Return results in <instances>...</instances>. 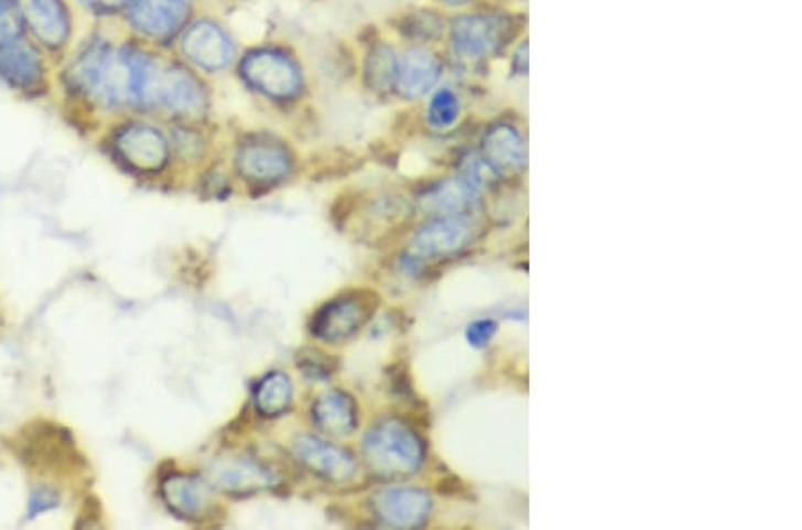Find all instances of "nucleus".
I'll use <instances>...</instances> for the list:
<instances>
[{
  "instance_id": "f257e3e1",
  "label": "nucleus",
  "mask_w": 802,
  "mask_h": 530,
  "mask_svg": "<svg viewBox=\"0 0 802 530\" xmlns=\"http://www.w3.org/2000/svg\"><path fill=\"white\" fill-rule=\"evenodd\" d=\"M155 71L154 63L141 54L97 47L75 65L74 79L100 102L120 106L147 102Z\"/></svg>"
},
{
  "instance_id": "f03ea898",
  "label": "nucleus",
  "mask_w": 802,
  "mask_h": 530,
  "mask_svg": "<svg viewBox=\"0 0 802 530\" xmlns=\"http://www.w3.org/2000/svg\"><path fill=\"white\" fill-rule=\"evenodd\" d=\"M362 451L373 474L386 479L412 474L420 468L425 454L420 437L394 418L383 420L368 431Z\"/></svg>"
},
{
  "instance_id": "7ed1b4c3",
  "label": "nucleus",
  "mask_w": 802,
  "mask_h": 530,
  "mask_svg": "<svg viewBox=\"0 0 802 530\" xmlns=\"http://www.w3.org/2000/svg\"><path fill=\"white\" fill-rule=\"evenodd\" d=\"M377 301L371 291H351L332 299L313 318V334L328 343H340L359 333L373 315Z\"/></svg>"
},
{
  "instance_id": "20e7f679",
  "label": "nucleus",
  "mask_w": 802,
  "mask_h": 530,
  "mask_svg": "<svg viewBox=\"0 0 802 530\" xmlns=\"http://www.w3.org/2000/svg\"><path fill=\"white\" fill-rule=\"evenodd\" d=\"M243 74L262 94L273 99H290L300 88L296 66L277 52H256L243 63Z\"/></svg>"
},
{
  "instance_id": "39448f33",
  "label": "nucleus",
  "mask_w": 802,
  "mask_h": 530,
  "mask_svg": "<svg viewBox=\"0 0 802 530\" xmlns=\"http://www.w3.org/2000/svg\"><path fill=\"white\" fill-rule=\"evenodd\" d=\"M19 454L33 468H59L72 465L74 442L65 429L37 423L20 437Z\"/></svg>"
},
{
  "instance_id": "423d86ee",
  "label": "nucleus",
  "mask_w": 802,
  "mask_h": 530,
  "mask_svg": "<svg viewBox=\"0 0 802 530\" xmlns=\"http://www.w3.org/2000/svg\"><path fill=\"white\" fill-rule=\"evenodd\" d=\"M505 24L490 14H464L453 20L452 42L460 56L487 57L503 42Z\"/></svg>"
},
{
  "instance_id": "0eeeda50",
  "label": "nucleus",
  "mask_w": 802,
  "mask_h": 530,
  "mask_svg": "<svg viewBox=\"0 0 802 530\" xmlns=\"http://www.w3.org/2000/svg\"><path fill=\"white\" fill-rule=\"evenodd\" d=\"M294 454L305 468L328 483H348L357 472L351 454L319 437L300 436L294 443Z\"/></svg>"
},
{
  "instance_id": "6e6552de",
  "label": "nucleus",
  "mask_w": 802,
  "mask_h": 530,
  "mask_svg": "<svg viewBox=\"0 0 802 530\" xmlns=\"http://www.w3.org/2000/svg\"><path fill=\"white\" fill-rule=\"evenodd\" d=\"M161 497L170 511L184 520H201L213 506V488L198 475H169L161 483Z\"/></svg>"
},
{
  "instance_id": "1a4fd4ad",
  "label": "nucleus",
  "mask_w": 802,
  "mask_h": 530,
  "mask_svg": "<svg viewBox=\"0 0 802 530\" xmlns=\"http://www.w3.org/2000/svg\"><path fill=\"white\" fill-rule=\"evenodd\" d=\"M371 506L386 526L411 529L429 517L430 498L420 489L391 488L377 493Z\"/></svg>"
},
{
  "instance_id": "9d476101",
  "label": "nucleus",
  "mask_w": 802,
  "mask_h": 530,
  "mask_svg": "<svg viewBox=\"0 0 802 530\" xmlns=\"http://www.w3.org/2000/svg\"><path fill=\"white\" fill-rule=\"evenodd\" d=\"M117 149L118 154L140 172H158L169 160L166 140L152 127H129L117 138Z\"/></svg>"
},
{
  "instance_id": "9b49d317",
  "label": "nucleus",
  "mask_w": 802,
  "mask_h": 530,
  "mask_svg": "<svg viewBox=\"0 0 802 530\" xmlns=\"http://www.w3.org/2000/svg\"><path fill=\"white\" fill-rule=\"evenodd\" d=\"M183 51L196 66L209 72L225 68L234 54L227 34L210 22H198L184 34Z\"/></svg>"
},
{
  "instance_id": "f8f14e48",
  "label": "nucleus",
  "mask_w": 802,
  "mask_h": 530,
  "mask_svg": "<svg viewBox=\"0 0 802 530\" xmlns=\"http://www.w3.org/2000/svg\"><path fill=\"white\" fill-rule=\"evenodd\" d=\"M209 475L210 483L229 495H250L273 483L270 472L250 457L218 459Z\"/></svg>"
},
{
  "instance_id": "ddd939ff",
  "label": "nucleus",
  "mask_w": 802,
  "mask_h": 530,
  "mask_svg": "<svg viewBox=\"0 0 802 530\" xmlns=\"http://www.w3.org/2000/svg\"><path fill=\"white\" fill-rule=\"evenodd\" d=\"M238 170L252 183L271 184L290 174L291 160L288 152L277 143L256 141L239 151Z\"/></svg>"
},
{
  "instance_id": "4468645a",
  "label": "nucleus",
  "mask_w": 802,
  "mask_h": 530,
  "mask_svg": "<svg viewBox=\"0 0 802 530\" xmlns=\"http://www.w3.org/2000/svg\"><path fill=\"white\" fill-rule=\"evenodd\" d=\"M161 102L178 115H196L202 109V91L192 76L181 71H155L147 102Z\"/></svg>"
},
{
  "instance_id": "2eb2a0df",
  "label": "nucleus",
  "mask_w": 802,
  "mask_h": 530,
  "mask_svg": "<svg viewBox=\"0 0 802 530\" xmlns=\"http://www.w3.org/2000/svg\"><path fill=\"white\" fill-rule=\"evenodd\" d=\"M186 13L184 0H132L131 6L132 24L154 39H166L175 33L183 25Z\"/></svg>"
},
{
  "instance_id": "dca6fc26",
  "label": "nucleus",
  "mask_w": 802,
  "mask_h": 530,
  "mask_svg": "<svg viewBox=\"0 0 802 530\" xmlns=\"http://www.w3.org/2000/svg\"><path fill=\"white\" fill-rule=\"evenodd\" d=\"M441 77V63L432 52L412 48L397 66V86L405 99H418L429 94Z\"/></svg>"
},
{
  "instance_id": "f3484780",
  "label": "nucleus",
  "mask_w": 802,
  "mask_h": 530,
  "mask_svg": "<svg viewBox=\"0 0 802 530\" xmlns=\"http://www.w3.org/2000/svg\"><path fill=\"white\" fill-rule=\"evenodd\" d=\"M469 240V226L460 218L430 221L412 241L411 259L455 252Z\"/></svg>"
},
{
  "instance_id": "a211bd4d",
  "label": "nucleus",
  "mask_w": 802,
  "mask_h": 530,
  "mask_svg": "<svg viewBox=\"0 0 802 530\" xmlns=\"http://www.w3.org/2000/svg\"><path fill=\"white\" fill-rule=\"evenodd\" d=\"M313 420L319 431L328 436H348L357 429L359 414L350 394L327 391L313 405Z\"/></svg>"
},
{
  "instance_id": "6ab92c4d",
  "label": "nucleus",
  "mask_w": 802,
  "mask_h": 530,
  "mask_svg": "<svg viewBox=\"0 0 802 530\" xmlns=\"http://www.w3.org/2000/svg\"><path fill=\"white\" fill-rule=\"evenodd\" d=\"M33 33L43 43L56 47L68 36V17L59 0H17Z\"/></svg>"
},
{
  "instance_id": "aec40b11",
  "label": "nucleus",
  "mask_w": 802,
  "mask_h": 530,
  "mask_svg": "<svg viewBox=\"0 0 802 530\" xmlns=\"http://www.w3.org/2000/svg\"><path fill=\"white\" fill-rule=\"evenodd\" d=\"M42 76V62L33 47L25 43H0V77L10 85L28 88Z\"/></svg>"
},
{
  "instance_id": "412c9836",
  "label": "nucleus",
  "mask_w": 802,
  "mask_h": 530,
  "mask_svg": "<svg viewBox=\"0 0 802 530\" xmlns=\"http://www.w3.org/2000/svg\"><path fill=\"white\" fill-rule=\"evenodd\" d=\"M484 154L492 169H518L524 161L523 140L513 127L501 123L487 132L486 140H484Z\"/></svg>"
},
{
  "instance_id": "4be33fe9",
  "label": "nucleus",
  "mask_w": 802,
  "mask_h": 530,
  "mask_svg": "<svg viewBox=\"0 0 802 530\" xmlns=\"http://www.w3.org/2000/svg\"><path fill=\"white\" fill-rule=\"evenodd\" d=\"M293 402V385L282 371L268 374L256 388V408L262 417L284 414Z\"/></svg>"
},
{
  "instance_id": "5701e85b",
  "label": "nucleus",
  "mask_w": 802,
  "mask_h": 530,
  "mask_svg": "<svg viewBox=\"0 0 802 530\" xmlns=\"http://www.w3.org/2000/svg\"><path fill=\"white\" fill-rule=\"evenodd\" d=\"M473 193L475 192H473L469 181L467 183L449 181L434 193H430L426 203L434 204L437 209H444V212H455L472 203Z\"/></svg>"
},
{
  "instance_id": "b1692460",
  "label": "nucleus",
  "mask_w": 802,
  "mask_h": 530,
  "mask_svg": "<svg viewBox=\"0 0 802 530\" xmlns=\"http://www.w3.org/2000/svg\"><path fill=\"white\" fill-rule=\"evenodd\" d=\"M398 62L388 47L375 48L369 54L368 80L375 88H388L397 80Z\"/></svg>"
},
{
  "instance_id": "393cba45",
  "label": "nucleus",
  "mask_w": 802,
  "mask_h": 530,
  "mask_svg": "<svg viewBox=\"0 0 802 530\" xmlns=\"http://www.w3.org/2000/svg\"><path fill=\"white\" fill-rule=\"evenodd\" d=\"M458 111H460V104H458L457 95L453 94L452 89H441L430 102V123L438 129L453 126L458 118Z\"/></svg>"
},
{
  "instance_id": "a878e982",
  "label": "nucleus",
  "mask_w": 802,
  "mask_h": 530,
  "mask_svg": "<svg viewBox=\"0 0 802 530\" xmlns=\"http://www.w3.org/2000/svg\"><path fill=\"white\" fill-rule=\"evenodd\" d=\"M299 365H302L307 376L313 377H327L334 370L330 365V356L319 353V350H311V353L304 354V356L300 357Z\"/></svg>"
},
{
  "instance_id": "bb28decb",
  "label": "nucleus",
  "mask_w": 802,
  "mask_h": 530,
  "mask_svg": "<svg viewBox=\"0 0 802 530\" xmlns=\"http://www.w3.org/2000/svg\"><path fill=\"white\" fill-rule=\"evenodd\" d=\"M59 504V497L51 489H36L29 498V517L34 518L42 512L51 511Z\"/></svg>"
},
{
  "instance_id": "cd10ccee",
  "label": "nucleus",
  "mask_w": 802,
  "mask_h": 530,
  "mask_svg": "<svg viewBox=\"0 0 802 530\" xmlns=\"http://www.w3.org/2000/svg\"><path fill=\"white\" fill-rule=\"evenodd\" d=\"M19 31V20L14 17L10 0H0V40L13 39Z\"/></svg>"
},
{
  "instance_id": "c85d7f7f",
  "label": "nucleus",
  "mask_w": 802,
  "mask_h": 530,
  "mask_svg": "<svg viewBox=\"0 0 802 530\" xmlns=\"http://www.w3.org/2000/svg\"><path fill=\"white\" fill-rule=\"evenodd\" d=\"M496 325L490 320H478L467 328V339L475 347H484L495 334Z\"/></svg>"
},
{
  "instance_id": "c756f323",
  "label": "nucleus",
  "mask_w": 802,
  "mask_h": 530,
  "mask_svg": "<svg viewBox=\"0 0 802 530\" xmlns=\"http://www.w3.org/2000/svg\"><path fill=\"white\" fill-rule=\"evenodd\" d=\"M513 65L518 68L519 74H527L528 71V45L527 42L518 48L516 57H513Z\"/></svg>"
},
{
  "instance_id": "7c9ffc66",
  "label": "nucleus",
  "mask_w": 802,
  "mask_h": 530,
  "mask_svg": "<svg viewBox=\"0 0 802 530\" xmlns=\"http://www.w3.org/2000/svg\"><path fill=\"white\" fill-rule=\"evenodd\" d=\"M86 4L94 6L97 10H117L126 4V0H83Z\"/></svg>"
},
{
  "instance_id": "2f4dec72",
  "label": "nucleus",
  "mask_w": 802,
  "mask_h": 530,
  "mask_svg": "<svg viewBox=\"0 0 802 530\" xmlns=\"http://www.w3.org/2000/svg\"><path fill=\"white\" fill-rule=\"evenodd\" d=\"M441 2H444V4L448 6H464L469 4L472 0H441Z\"/></svg>"
}]
</instances>
